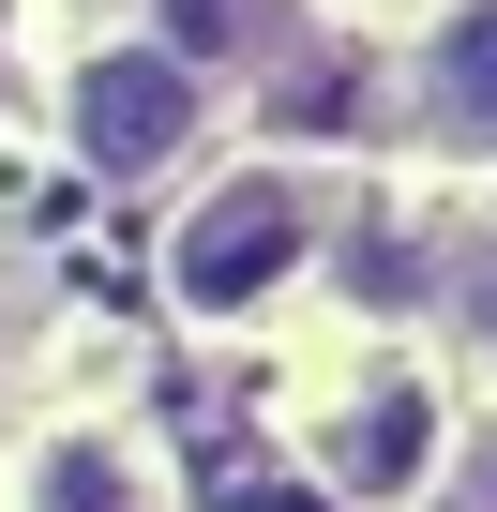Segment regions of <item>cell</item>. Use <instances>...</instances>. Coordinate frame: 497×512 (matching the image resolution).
Returning <instances> with one entry per match:
<instances>
[{
  "instance_id": "1",
  "label": "cell",
  "mask_w": 497,
  "mask_h": 512,
  "mask_svg": "<svg viewBox=\"0 0 497 512\" xmlns=\"http://www.w3.org/2000/svg\"><path fill=\"white\" fill-rule=\"evenodd\" d=\"M302 256H317V181L302 166H226L166 241V287H181V317H257L272 287H302Z\"/></svg>"
},
{
  "instance_id": "2",
  "label": "cell",
  "mask_w": 497,
  "mask_h": 512,
  "mask_svg": "<svg viewBox=\"0 0 497 512\" xmlns=\"http://www.w3.org/2000/svg\"><path fill=\"white\" fill-rule=\"evenodd\" d=\"M61 121H76V166L91 181H151V166H181L211 136V76L181 46H91L76 91H61Z\"/></svg>"
},
{
  "instance_id": "3",
  "label": "cell",
  "mask_w": 497,
  "mask_h": 512,
  "mask_svg": "<svg viewBox=\"0 0 497 512\" xmlns=\"http://www.w3.org/2000/svg\"><path fill=\"white\" fill-rule=\"evenodd\" d=\"M437 452H452V407H437L422 377H377V392H347V422H332V482H347V497H407Z\"/></svg>"
},
{
  "instance_id": "5",
  "label": "cell",
  "mask_w": 497,
  "mask_h": 512,
  "mask_svg": "<svg viewBox=\"0 0 497 512\" xmlns=\"http://www.w3.org/2000/svg\"><path fill=\"white\" fill-rule=\"evenodd\" d=\"M31 512H151V452L121 422H76L31 452Z\"/></svg>"
},
{
  "instance_id": "6",
  "label": "cell",
  "mask_w": 497,
  "mask_h": 512,
  "mask_svg": "<svg viewBox=\"0 0 497 512\" xmlns=\"http://www.w3.org/2000/svg\"><path fill=\"white\" fill-rule=\"evenodd\" d=\"M452 512H497V437H482V467H467V497H452Z\"/></svg>"
},
{
  "instance_id": "4",
  "label": "cell",
  "mask_w": 497,
  "mask_h": 512,
  "mask_svg": "<svg viewBox=\"0 0 497 512\" xmlns=\"http://www.w3.org/2000/svg\"><path fill=\"white\" fill-rule=\"evenodd\" d=\"M422 121L452 151H497V0H452L422 31Z\"/></svg>"
}]
</instances>
